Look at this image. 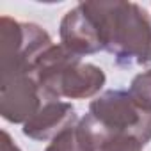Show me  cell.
Returning a JSON list of instances; mask_svg holds the SVG:
<instances>
[{"label":"cell","mask_w":151,"mask_h":151,"mask_svg":"<svg viewBox=\"0 0 151 151\" xmlns=\"http://www.w3.org/2000/svg\"><path fill=\"white\" fill-rule=\"evenodd\" d=\"M96 20L103 50L116 57V64H149L151 18L133 2H84Z\"/></svg>","instance_id":"1"},{"label":"cell","mask_w":151,"mask_h":151,"mask_svg":"<svg viewBox=\"0 0 151 151\" xmlns=\"http://www.w3.org/2000/svg\"><path fill=\"white\" fill-rule=\"evenodd\" d=\"M34 77L48 100H87L96 96L107 82L101 68L82 62V57L55 43L37 59Z\"/></svg>","instance_id":"2"},{"label":"cell","mask_w":151,"mask_h":151,"mask_svg":"<svg viewBox=\"0 0 151 151\" xmlns=\"http://www.w3.org/2000/svg\"><path fill=\"white\" fill-rule=\"evenodd\" d=\"M53 45L50 34L36 23H23L9 16L0 18V60L2 78L34 75L41 53Z\"/></svg>","instance_id":"3"},{"label":"cell","mask_w":151,"mask_h":151,"mask_svg":"<svg viewBox=\"0 0 151 151\" xmlns=\"http://www.w3.org/2000/svg\"><path fill=\"white\" fill-rule=\"evenodd\" d=\"M89 114L107 135L133 137L142 146L151 140V110L137 103L128 91H105L91 101Z\"/></svg>","instance_id":"4"},{"label":"cell","mask_w":151,"mask_h":151,"mask_svg":"<svg viewBox=\"0 0 151 151\" xmlns=\"http://www.w3.org/2000/svg\"><path fill=\"white\" fill-rule=\"evenodd\" d=\"M48 101L34 75H13L0 82V114L9 123L25 124Z\"/></svg>","instance_id":"5"},{"label":"cell","mask_w":151,"mask_h":151,"mask_svg":"<svg viewBox=\"0 0 151 151\" xmlns=\"http://www.w3.org/2000/svg\"><path fill=\"white\" fill-rule=\"evenodd\" d=\"M59 34H60V45L78 57L103 50L101 34L96 25V20L87 11L84 2L64 14Z\"/></svg>","instance_id":"6"},{"label":"cell","mask_w":151,"mask_h":151,"mask_svg":"<svg viewBox=\"0 0 151 151\" xmlns=\"http://www.w3.org/2000/svg\"><path fill=\"white\" fill-rule=\"evenodd\" d=\"M78 123L73 105L60 100H48L43 107L23 124L22 132L34 140H52L66 128Z\"/></svg>","instance_id":"7"},{"label":"cell","mask_w":151,"mask_h":151,"mask_svg":"<svg viewBox=\"0 0 151 151\" xmlns=\"http://www.w3.org/2000/svg\"><path fill=\"white\" fill-rule=\"evenodd\" d=\"M107 133L101 130L96 119L91 114H86L82 119H78V123L52 139L45 151H98Z\"/></svg>","instance_id":"8"},{"label":"cell","mask_w":151,"mask_h":151,"mask_svg":"<svg viewBox=\"0 0 151 151\" xmlns=\"http://www.w3.org/2000/svg\"><path fill=\"white\" fill-rule=\"evenodd\" d=\"M128 93L133 96L137 103L151 110V69L139 73L137 77L132 80Z\"/></svg>","instance_id":"9"},{"label":"cell","mask_w":151,"mask_h":151,"mask_svg":"<svg viewBox=\"0 0 151 151\" xmlns=\"http://www.w3.org/2000/svg\"><path fill=\"white\" fill-rule=\"evenodd\" d=\"M98 151H142V144L126 135H107Z\"/></svg>","instance_id":"10"},{"label":"cell","mask_w":151,"mask_h":151,"mask_svg":"<svg viewBox=\"0 0 151 151\" xmlns=\"http://www.w3.org/2000/svg\"><path fill=\"white\" fill-rule=\"evenodd\" d=\"M0 151H22L20 147H18V144L11 139V135L6 132V130H2V140H0Z\"/></svg>","instance_id":"11"},{"label":"cell","mask_w":151,"mask_h":151,"mask_svg":"<svg viewBox=\"0 0 151 151\" xmlns=\"http://www.w3.org/2000/svg\"><path fill=\"white\" fill-rule=\"evenodd\" d=\"M149 62H151V59H149Z\"/></svg>","instance_id":"12"}]
</instances>
